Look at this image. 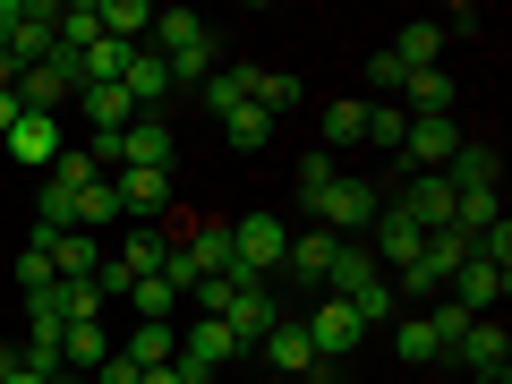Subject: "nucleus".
<instances>
[{"instance_id": "aec40b11", "label": "nucleus", "mask_w": 512, "mask_h": 384, "mask_svg": "<svg viewBox=\"0 0 512 384\" xmlns=\"http://www.w3.org/2000/svg\"><path fill=\"white\" fill-rule=\"evenodd\" d=\"M103 359H111V333H103V316H94V325H60V367H69V376H77V367L94 376Z\"/></svg>"}, {"instance_id": "393cba45", "label": "nucleus", "mask_w": 512, "mask_h": 384, "mask_svg": "<svg viewBox=\"0 0 512 384\" xmlns=\"http://www.w3.org/2000/svg\"><path fill=\"white\" fill-rule=\"evenodd\" d=\"M94 9H103V35L111 43H137V52H146V26H154L146 0H94Z\"/></svg>"}, {"instance_id": "a878e982", "label": "nucleus", "mask_w": 512, "mask_h": 384, "mask_svg": "<svg viewBox=\"0 0 512 384\" xmlns=\"http://www.w3.org/2000/svg\"><path fill=\"white\" fill-rule=\"evenodd\" d=\"M128 60H137V43L94 35V43H86V86H120V77H128Z\"/></svg>"}, {"instance_id": "e433bc0d", "label": "nucleus", "mask_w": 512, "mask_h": 384, "mask_svg": "<svg viewBox=\"0 0 512 384\" xmlns=\"http://www.w3.org/2000/svg\"><path fill=\"white\" fill-rule=\"evenodd\" d=\"M367 86H376V94H402V60L376 52V60H367Z\"/></svg>"}, {"instance_id": "9d476101", "label": "nucleus", "mask_w": 512, "mask_h": 384, "mask_svg": "<svg viewBox=\"0 0 512 384\" xmlns=\"http://www.w3.org/2000/svg\"><path fill=\"white\" fill-rule=\"evenodd\" d=\"M111 197H120V222L128 214L163 222L171 214V171H111Z\"/></svg>"}, {"instance_id": "5701e85b", "label": "nucleus", "mask_w": 512, "mask_h": 384, "mask_svg": "<svg viewBox=\"0 0 512 384\" xmlns=\"http://www.w3.org/2000/svg\"><path fill=\"white\" fill-rule=\"evenodd\" d=\"M120 359L137 367V376H146V367H171V359H180V333H171V325H137V333H128V350H120Z\"/></svg>"}, {"instance_id": "6e6552de", "label": "nucleus", "mask_w": 512, "mask_h": 384, "mask_svg": "<svg viewBox=\"0 0 512 384\" xmlns=\"http://www.w3.org/2000/svg\"><path fill=\"white\" fill-rule=\"evenodd\" d=\"M231 359H248V342H239L222 316H197V325L180 333V367H205V376H214V367H231Z\"/></svg>"}, {"instance_id": "473e14b6", "label": "nucleus", "mask_w": 512, "mask_h": 384, "mask_svg": "<svg viewBox=\"0 0 512 384\" xmlns=\"http://www.w3.org/2000/svg\"><path fill=\"white\" fill-rule=\"evenodd\" d=\"M402 128H410V111H402V103H367V146L402 154Z\"/></svg>"}, {"instance_id": "f704fd0d", "label": "nucleus", "mask_w": 512, "mask_h": 384, "mask_svg": "<svg viewBox=\"0 0 512 384\" xmlns=\"http://www.w3.org/2000/svg\"><path fill=\"white\" fill-rule=\"evenodd\" d=\"M52 282H60V274H52V256H43L35 239H26V248H18V291L35 299V291H52Z\"/></svg>"}, {"instance_id": "9b49d317", "label": "nucleus", "mask_w": 512, "mask_h": 384, "mask_svg": "<svg viewBox=\"0 0 512 384\" xmlns=\"http://www.w3.org/2000/svg\"><path fill=\"white\" fill-rule=\"evenodd\" d=\"M333 248H342L333 231H291V256H282L291 291H316V299H325V265H333Z\"/></svg>"}, {"instance_id": "f257e3e1", "label": "nucleus", "mask_w": 512, "mask_h": 384, "mask_svg": "<svg viewBox=\"0 0 512 384\" xmlns=\"http://www.w3.org/2000/svg\"><path fill=\"white\" fill-rule=\"evenodd\" d=\"M376 205H384V188H376V180H350V171H342V180H333L325 197L308 205V222H316V231H333V239H367Z\"/></svg>"}, {"instance_id": "20e7f679", "label": "nucleus", "mask_w": 512, "mask_h": 384, "mask_svg": "<svg viewBox=\"0 0 512 384\" xmlns=\"http://www.w3.org/2000/svg\"><path fill=\"white\" fill-rule=\"evenodd\" d=\"M419 239H427V231H419V222H410V214H402L393 197L376 205V222H367V256L384 265V282H393V274L410 265V256H419Z\"/></svg>"}, {"instance_id": "c756f323", "label": "nucleus", "mask_w": 512, "mask_h": 384, "mask_svg": "<svg viewBox=\"0 0 512 384\" xmlns=\"http://www.w3.org/2000/svg\"><path fill=\"white\" fill-rule=\"evenodd\" d=\"M222 137H231L239 154H256V146H274V120H265L256 103H239V111H222Z\"/></svg>"}, {"instance_id": "a19ab883", "label": "nucleus", "mask_w": 512, "mask_h": 384, "mask_svg": "<svg viewBox=\"0 0 512 384\" xmlns=\"http://www.w3.org/2000/svg\"><path fill=\"white\" fill-rule=\"evenodd\" d=\"M9 128H18V94H0V137H9Z\"/></svg>"}, {"instance_id": "bb28decb", "label": "nucleus", "mask_w": 512, "mask_h": 384, "mask_svg": "<svg viewBox=\"0 0 512 384\" xmlns=\"http://www.w3.org/2000/svg\"><path fill=\"white\" fill-rule=\"evenodd\" d=\"M393 350H402V367H436L444 359V342H436L427 316H402V325H393Z\"/></svg>"}, {"instance_id": "1a4fd4ad", "label": "nucleus", "mask_w": 512, "mask_h": 384, "mask_svg": "<svg viewBox=\"0 0 512 384\" xmlns=\"http://www.w3.org/2000/svg\"><path fill=\"white\" fill-rule=\"evenodd\" d=\"M52 43H60V0H18V26H9V52H18V69H35Z\"/></svg>"}, {"instance_id": "b1692460", "label": "nucleus", "mask_w": 512, "mask_h": 384, "mask_svg": "<svg viewBox=\"0 0 512 384\" xmlns=\"http://www.w3.org/2000/svg\"><path fill=\"white\" fill-rule=\"evenodd\" d=\"M436 52H444V26H402V35H393V60H402V77H419V69H436Z\"/></svg>"}, {"instance_id": "c85d7f7f", "label": "nucleus", "mask_w": 512, "mask_h": 384, "mask_svg": "<svg viewBox=\"0 0 512 384\" xmlns=\"http://www.w3.org/2000/svg\"><path fill=\"white\" fill-rule=\"evenodd\" d=\"M265 120H291L299 111V77H282V69H256V94H248Z\"/></svg>"}, {"instance_id": "2f4dec72", "label": "nucleus", "mask_w": 512, "mask_h": 384, "mask_svg": "<svg viewBox=\"0 0 512 384\" xmlns=\"http://www.w3.org/2000/svg\"><path fill=\"white\" fill-rule=\"evenodd\" d=\"M94 35H103V9H94V0H60V43H69V52H86Z\"/></svg>"}, {"instance_id": "a211bd4d", "label": "nucleus", "mask_w": 512, "mask_h": 384, "mask_svg": "<svg viewBox=\"0 0 512 384\" xmlns=\"http://www.w3.org/2000/svg\"><path fill=\"white\" fill-rule=\"evenodd\" d=\"M402 111H410V120H453V77H444V69L402 77Z\"/></svg>"}, {"instance_id": "cd10ccee", "label": "nucleus", "mask_w": 512, "mask_h": 384, "mask_svg": "<svg viewBox=\"0 0 512 384\" xmlns=\"http://www.w3.org/2000/svg\"><path fill=\"white\" fill-rule=\"evenodd\" d=\"M248 94H256V69H239V60H231V69H214V77H205V111H214V120H222V111H239Z\"/></svg>"}, {"instance_id": "4468645a", "label": "nucleus", "mask_w": 512, "mask_h": 384, "mask_svg": "<svg viewBox=\"0 0 512 384\" xmlns=\"http://www.w3.org/2000/svg\"><path fill=\"white\" fill-rule=\"evenodd\" d=\"M512 291V274H495L487 256H470V265H461L453 274V308H470V316H495V299Z\"/></svg>"}, {"instance_id": "7c9ffc66", "label": "nucleus", "mask_w": 512, "mask_h": 384, "mask_svg": "<svg viewBox=\"0 0 512 384\" xmlns=\"http://www.w3.org/2000/svg\"><path fill=\"white\" fill-rule=\"evenodd\" d=\"M120 222V197H111V180H86L77 188V231H111Z\"/></svg>"}, {"instance_id": "f8f14e48", "label": "nucleus", "mask_w": 512, "mask_h": 384, "mask_svg": "<svg viewBox=\"0 0 512 384\" xmlns=\"http://www.w3.org/2000/svg\"><path fill=\"white\" fill-rule=\"evenodd\" d=\"M222 325H231V333H239V342H248V350H256V342H265V333H274V325H282V299H274V291H265V282H248V291H231V308H222Z\"/></svg>"}, {"instance_id": "412c9836", "label": "nucleus", "mask_w": 512, "mask_h": 384, "mask_svg": "<svg viewBox=\"0 0 512 384\" xmlns=\"http://www.w3.org/2000/svg\"><path fill=\"white\" fill-rule=\"evenodd\" d=\"M342 146H367V94L325 103V154H342Z\"/></svg>"}, {"instance_id": "6ab92c4d", "label": "nucleus", "mask_w": 512, "mask_h": 384, "mask_svg": "<svg viewBox=\"0 0 512 384\" xmlns=\"http://www.w3.org/2000/svg\"><path fill=\"white\" fill-rule=\"evenodd\" d=\"M163 256H171V239H163V222H154V231H120V256H111V265H120L128 282H146V274H163Z\"/></svg>"}, {"instance_id": "f3484780", "label": "nucleus", "mask_w": 512, "mask_h": 384, "mask_svg": "<svg viewBox=\"0 0 512 384\" xmlns=\"http://www.w3.org/2000/svg\"><path fill=\"white\" fill-rule=\"evenodd\" d=\"M60 146H69V137H60V120H35V111H18V128H9V154H18V163H43V171H52V163H60Z\"/></svg>"}, {"instance_id": "f03ea898", "label": "nucleus", "mask_w": 512, "mask_h": 384, "mask_svg": "<svg viewBox=\"0 0 512 384\" xmlns=\"http://www.w3.org/2000/svg\"><path fill=\"white\" fill-rule=\"evenodd\" d=\"M231 256H239V274H282V256H291V222L282 214H239L231 222Z\"/></svg>"}, {"instance_id": "423d86ee", "label": "nucleus", "mask_w": 512, "mask_h": 384, "mask_svg": "<svg viewBox=\"0 0 512 384\" xmlns=\"http://www.w3.org/2000/svg\"><path fill=\"white\" fill-rule=\"evenodd\" d=\"M205 43H214V26H205L197 9H154V26H146L154 60H188V52H205Z\"/></svg>"}, {"instance_id": "dca6fc26", "label": "nucleus", "mask_w": 512, "mask_h": 384, "mask_svg": "<svg viewBox=\"0 0 512 384\" xmlns=\"http://www.w3.org/2000/svg\"><path fill=\"white\" fill-rule=\"evenodd\" d=\"M495 180H504L495 146H470V137H461V154L444 163V188H453V197H478V188H495Z\"/></svg>"}, {"instance_id": "79ce46f5", "label": "nucleus", "mask_w": 512, "mask_h": 384, "mask_svg": "<svg viewBox=\"0 0 512 384\" xmlns=\"http://www.w3.org/2000/svg\"><path fill=\"white\" fill-rule=\"evenodd\" d=\"M137 384H180V367H146V376H137Z\"/></svg>"}, {"instance_id": "37998d69", "label": "nucleus", "mask_w": 512, "mask_h": 384, "mask_svg": "<svg viewBox=\"0 0 512 384\" xmlns=\"http://www.w3.org/2000/svg\"><path fill=\"white\" fill-rule=\"evenodd\" d=\"M265 384H282V376H265Z\"/></svg>"}, {"instance_id": "72a5a7b5", "label": "nucleus", "mask_w": 512, "mask_h": 384, "mask_svg": "<svg viewBox=\"0 0 512 384\" xmlns=\"http://www.w3.org/2000/svg\"><path fill=\"white\" fill-rule=\"evenodd\" d=\"M333 180H342V154H325V146H316L308 163H299V205H316V197H325Z\"/></svg>"}, {"instance_id": "4be33fe9", "label": "nucleus", "mask_w": 512, "mask_h": 384, "mask_svg": "<svg viewBox=\"0 0 512 384\" xmlns=\"http://www.w3.org/2000/svg\"><path fill=\"white\" fill-rule=\"evenodd\" d=\"M77 111H86V128H103V137H120V128L137 120V103H128L120 86H86V94H77Z\"/></svg>"}, {"instance_id": "2eb2a0df", "label": "nucleus", "mask_w": 512, "mask_h": 384, "mask_svg": "<svg viewBox=\"0 0 512 384\" xmlns=\"http://www.w3.org/2000/svg\"><path fill=\"white\" fill-rule=\"evenodd\" d=\"M120 94L137 103V120H154V103H171V60L137 52V60H128V77H120Z\"/></svg>"}, {"instance_id": "ea45409f", "label": "nucleus", "mask_w": 512, "mask_h": 384, "mask_svg": "<svg viewBox=\"0 0 512 384\" xmlns=\"http://www.w3.org/2000/svg\"><path fill=\"white\" fill-rule=\"evenodd\" d=\"M9 26H18V0H0V52H9Z\"/></svg>"}, {"instance_id": "c9c22d12", "label": "nucleus", "mask_w": 512, "mask_h": 384, "mask_svg": "<svg viewBox=\"0 0 512 384\" xmlns=\"http://www.w3.org/2000/svg\"><path fill=\"white\" fill-rule=\"evenodd\" d=\"M427 325H436L444 359H453V342H461V333H470V308H453V299H436V308H427Z\"/></svg>"}, {"instance_id": "4c0bfd02", "label": "nucleus", "mask_w": 512, "mask_h": 384, "mask_svg": "<svg viewBox=\"0 0 512 384\" xmlns=\"http://www.w3.org/2000/svg\"><path fill=\"white\" fill-rule=\"evenodd\" d=\"M94 384H137V367H128V359H120V350H111V359H103V367H94Z\"/></svg>"}, {"instance_id": "58836bf2", "label": "nucleus", "mask_w": 512, "mask_h": 384, "mask_svg": "<svg viewBox=\"0 0 512 384\" xmlns=\"http://www.w3.org/2000/svg\"><path fill=\"white\" fill-rule=\"evenodd\" d=\"M18 77H26V69H18V52H0V94H18Z\"/></svg>"}, {"instance_id": "ddd939ff", "label": "nucleus", "mask_w": 512, "mask_h": 384, "mask_svg": "<svg viewBox=\"0 0 512 384\" xmlns=\"http://www.w3.org/2000/svg\"><path fill=\"white\" fill-rule=\"evenodd\" d=\"M512 359V333L495 325V316H470V333L453 342V367H470V376H487V367Z\"/></svg>"}, {"instance_id": "7ed1b4c3", "label": "nucleus", "mask_w": 512, "mask_h": 384, "mask_svg": "<svg viewBox=\"0 0 512 384\" xmlns=\"http://www.w3.org/2000/svg\"><path fill=\"white\" fill-rule=\"evenodd\" d=\"M256 359L274 367L282 384H316V376H325V359H316V342H308V325H299V316H282V325L256 342Z\"/></svg>"}, {"instance_id": "0eeeda50", "label": "nucleus", "mask_w": 512, "mask_h": 384, "mask_svg": "<svg viewBox=\"0 0 512 384\" xmlns=\"http://www.w3.org/2000/svg\"><path fill=\"white\" fill-rule=\"evenodd\" d=\"M453 154H461V128L453 120H410L402 128V180H410V171H444Z\"/></svg>"}, {"instance_id": "39448f33", "label": "nucleus", "mask_w": 512, "mask_h": 384, "mask_svg": "<svg viewBox=\"0 0 512 384\" xmlns=\"http://www.w3.org/2000/svg\"><path fill=\"white\" fill-rule=\"evenodd\" d=\"M299 325H308V342H316V359H325V367H342L350 350H359V333H367L359 316L342 308V299H316V308L299 316Z\"/></svg>"}]
</instances>
